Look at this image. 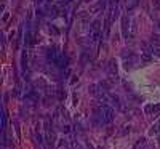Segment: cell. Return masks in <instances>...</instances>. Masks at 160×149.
<instances>
[{
  "instance_id": "21",
  "label": "cell",
  "mask_w": 160,
  "mask_h": 149,
  "mask_svg": "<svg viewBox=\"0 0 160 149\" xmlns=\"http://www.w3.org/2000/svg\"><path fill=\"white\" fill-rule=\"evenodd\" d=\"M159 143H160V136H159Z\"/></svg>"
},
{
  "instance_id": "13",
  "label": "cell",
  "mask_w": 160,
  "mask_h": 149,
  "mask_svg": "<svg viewBox=\"0 0 160 149\" xmlns=\"http://www.w3.org/2000/svg\"><path fill=\"white\" fill-rule=\"evenodd\" d=\"M152 55L160 58V45H152Z\"/></svg>"
},
{
  "instance_id": "18",
  "label": "cell",
  "mask_w": 160,
  "mask_h": 149,
  "mask_svg": "<svg viewBox=\"0 0 160 149\" xmlns=\"http://www.w3.org/2000/svg\"><path fill=\"white\" fill-rule=\"evenodd\" d=\"M126 133H130V125H125V128L122 130V135H126Z\"/></svg>"
},
{
  "instance_id": "16",
  "label": "cell",
  "mask_w": 160,
  "mask_h": 149,
  "mask_svg": "<svg viewBox=\"0 0 160 149\" xmlns=\"http://www.w3.org/2000/svg\"><path fill=\"white\" fill-rule=\"evenodd\" d=\"M35 141H37L38 144H42V143H43V138H42V135H40V133H35Z\"/></svg>"
},
{
  "instance_id": "23",
  "label": "cell",
  "mask_w": 160,
  "mask_h": 149,
  "mask_svg": "<svg viewBox=\"0 0 160 149\" xmlns=\"http://www.w3.org/2000/svg\"><path fill=\"white\" fill-rule=\"evenodd\" d=\"M48 2H53V0H48Z\"/></svg>"
},
{
  "instance_id": "11",
  "label": "cell",
  "mask_w": 160,
  "mask_h": 149,
  "mask_svg": "<svg viewBox=\"0 0 160 149\" xmlns=\"http://www.w3.org/2000/svg\"><path fill=\"white\" fill-rule=\"evenodd\" d=\"M109 100H111V103L114 104L115 108H120V98L117 95H109Z\"/></svg>"
},
{
  "instance_id": "1",
  "label": "cell",
  "mask_w": 160,
  "mask_h": 149,
  "mask_svg": "<svg viewBox=\"0 0 160 149\" xmlns=\"http://www.w3.org/2000/svg\"><path fill=\"white\" fill-rule=\"evenodd\" d=\"M99 115H101L103 124L107 125L114 120V109H112L111 106H107V104H103L101 108H99Z\"/></svg>"
},
{
  "instance_id": "7",
  "label": "cell",
  "mask_w": 160,
  "mask_h": 149,
  "mask_svg": "<svg viewBox=\"0 0 160 149\" xmlns=\"http://www.w3.org/2000/svg\"><path fill=\"white\" fill-rule=\"evenodd\" d=\"M67 64H69V58H67V55H61V56H59V59L56 61V66H58L59 69L67 67Z\"/></svg>"
},
{
  "instance_id": "2",
  "label": "cell",
  "mask_w": 160,
  "mask_h": 149,
  "mask_svg": "<svg viewBox=\"0 0 160 149\" xmlns=\"http://www.w3.org/2000/svg\"><path fill=\"white\" fill-rule=\"evenodd\" d=\"M123 58H125V67H126V69H128V67L136 66V62L139 61V58L135 55V53H131V51H130L128 55H126V53H123Z\"/></svg>"
},
{
  "instance_id": "15",
  "label": "cell",
  "mask_w": 160,
  "mask_h": 149,
  "mask_svg": "<svg viewBox=\"0 0 160 149\" xmlns=\"http://www.w3.org/2000/svg\"><path fill=\"white\" fill-rule=\"evenodd\" d=\"M2 128H7V114H5V112H3V114H2Z\"/></svg>"
},
{
  "instance_id": "22",
  "label": "cell",
  "mask_w": 160,
  "mask_h": 149,
  "mask_svg": "<svg viewBox=\"0 0 160 149\" xmlns=\"http://www.w3.org/2000/svg\"><path fill=\"white\" fill-rule=\"evenodd\" d=\"M147 149H154V148H147Z\"/></svg>"
},
{
  "instance_id": "17",
  "label": "cell",
  "mask_w": 160,
  "mask_h": 149,
  "mask_svg": "<svg viewBox=\"0 0 160 149\" xmlns=\"http://www.w3.org/2000/svg\"><path fill=\"white\" fill-rule=\"evenodd\" d=\"M50 32H51V34H55V35H58V34H59V31L55 27V26H51V27H50Z\"/></svg>"
},
{
  "instance_id": "5",
  "label": "cell",
  "mask_w": 160,
  "mask_h": 149,
  "mask_svg": "<svg viewBox=\"0 0 160 149\" xmlns=\"http://www.w3.org/2000/svg\"><path fill=\"white\" fill-rule=\"evenodd\" d=\"M152 47H149V45H146L144 47V50H143V55H141V61H144V62H149L150 59H152Z\"/></svg>"
},
{
  "instance_id": "19",
  "label": "cell",
  "mask_w": 160,
  "mask_h": 149,
  "mask_svg": "<svg viewBox=\"0 0 160 149\" xmlns=\"http://www.w3.org/2000/svg\"><path fill=\"white\" fill-rule=\"evenodd\" d=\"M154 5H155V7H160V0H154Z\"/></svg>"
},
{
  "instance_id": "10",
  "label": "cell",
  "mask_w": 160,
  "mask_h": 149,
  "mask_svg": "<svg viewBox=\"0 0 160 149\" xmlns=\"http://www.w3.org/2000/svg\"><path fill=\"white\" fill-rule=\"evenodd\" d=\"M138 3H139V0H126V10L131 11L133 8L138 7Z\"/></svg>"
},
{
  "instance_id": "6",
  "label": "cell",
  "mask_w": 160,
  "mask_h": 149,
  "mask_svg": "<svg viewBox=\"0 0 160 149\" xmlns=\"http://www.w3.org/2000/svg\"><path fill=\"white\" fill-rule=\"evenodd\" d=\"M107 72H109L111 77H115V79H117L118 69H117V62H115V59H111V61L107 62Z\"/></svg>"
},
{
  "instance_id": "9",
  "label": "cell",
  "mask_w": 160,
  "mask_h": 149,
  "mask_svg": "<svg viewBox=\"0 0 160 149\" xmlns=\"http://www.w3.org/2000/svg\"><path fill=\"white\" fill-rule=\"evenodd\" d=\"M144 111H146L147 114H150V112H154V114H155V112L160 111V104H149V106H146V109H144Z\"/></svg>"
},
{
  "instance_id": "3",
  "label": "cell",
  "mask_w": 160,
  "mask_h": 149,
  "mask_svg": "<svg viewBox=\"0 0 160 149\" xmlns=\"http://www.w3.org/2000/svg\"><path fill=\"white\" fill-rule=\"evenodd\" d=\"M59 56H61V53L58 51V50L55 48V47H50L48 50H46V59L51 62H56L59 59Z\"/></svg>"
},
{
  "instance_id": "24",
  "label": "cell",
  "mask_w": 160,
  "mask_h": 149,
  "mask_svg": "<svg viewBox=\"0 0 160 149\" xmlns=\"http://www.w3.org/2000/svg\"><path fill=\"white\" fill-rule=\"evenodd\" d=\"M159 27H160V23H159Z\"/></svg>"
},
{
  "instance_id": "12",
  "label": "cell",
  "mask_w": 160,
  "mask_h": 149,
  "mask_svg": "<svg viewBox=\"0 0 160 149\" xmlns=\"http://www.w3.org/2000/svg\"><path fill=\"white\" fill-rule=\"evenodd\" d=\"M90 31H101V21L99 19H94L90 26Z\"/></svg>"
},
{
  "instance_id": "8",
  "label": "cell",
  "mask_w": 160,
  "mask_h": 149,
  "mask_svg": "<svg viewBox=\"0 0 160 149\" xmlns=\"http://www.w3.org/2000/svg\"><path fill=\"white\" fill-rule=\"evenodd\" d=\"M128 27H130V24H128V16H123L122 18V34H123V37H126L128 38Z\"/></svg>"
},
{
  "instance_id": "20",
  "label": "cell",
  "mask_w": 160,
  "mask_h": 149,
  "mask_svg": "<svg viewBox=\"0 0 160 149\" xmlns=\"http://www.w3.org/2000/svg\"><path fill=\"white\" fill-rule=\"evenodd\" d=\"M42 2H43V0H37V3H42Z\"/></svg>"
},
{
  "instance_id": "14",
  "label": "cell",
  "mask_w": 160,
  "mask_h": 149,
  "mask_svg": "<svg viewBox=\"0 0 160 149\" xmlns=\"http://www.w3.org/2000/svg\"><path fill=\"white\" fill-rule=\"evenodd\" d=\"M159 130H160V122H159V124H155L152 128H150V133H152V135H155V133H159Z\"/></svg>"
},
{
  "instance_id": "4",
  "label": "cell",
  "mask_w": 160,
  "mask_h": 149,
  "mask_svg": "<svg viewBox=\"0 0 160 149\" xmlns=\"http://www.w3.org/2000/svg\"><path fill=\"white\" fill-rule=\"evenodd\" d=\"M90 93L93 95V96H96V98H101L103 95H104V90L101 88L99 83H93V85H90Z\"/></svg>"
}]
</instances>
